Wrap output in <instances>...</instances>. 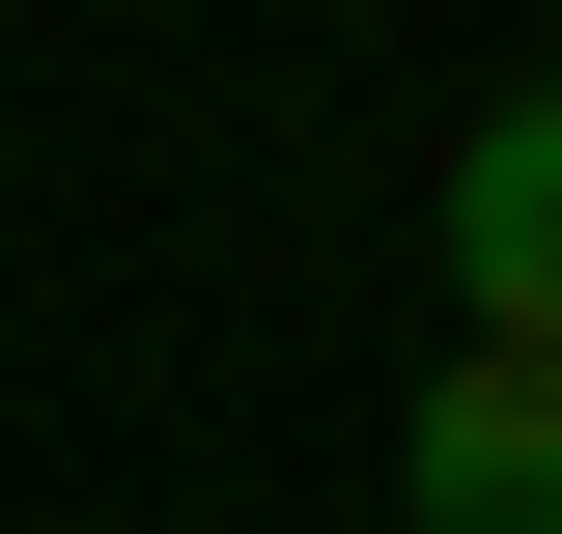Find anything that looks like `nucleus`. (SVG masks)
Instances as JSON below:
<instances>
[{"instance_id":"nucleus-1","label":"nucleus","mask_w":562,"mask_h":534,"mask_svg":"<svg viewBox=\"0 0 562 534\" xmlns=\"http://www.w3.org/2000/svg\"><path fill=\"white\" fill-rule=\"evenodd\" d=\"M422 254H450L479 366H562V85H506V113L450 141V198H422Z\"/></svg>"},{"instance_id":"nucleus-2","label":"nucleus","mask_w":562,"mask_h":534,"mask_svg":"<svg viewBox=\"0 0 562 534\" xmlns=\"http://www.w3.org/2000/svg\"><path fill=\"white\" fill-rule=\"evenodd\" d=\"M394 507L422 534H562V366H450L394 422Z\"/></svg>"}]
</instances>
